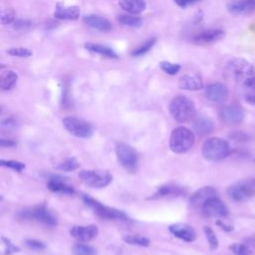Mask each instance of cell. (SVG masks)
I'll list each match as a JSON object with an SVG mask.
<instances>
[{
  "instance_id": "cell-1",
  "label": "cell",
  "mask_w": 255,
  "mask_h": 255,
  "mask_svg": "<svg viewBox=\"0 0 255 255\" xmlns=\"http://www.w3.org/2000/svg\"><path fill=\"white\" fill-rule=\"evenodd\" d=\"M226 68L227 73L239 85L240 89L255 81V67L245 59H232Z\"/></svg>"
},
{
  "instance_id": "cell-2",
  "label": "cell",
  "mask_w": 255,
  "mask_h": 255,
  "mask_svg": "<svg viewBox=\"0 0 255 255\" xmlns=\"http://www.w3.org/2000/svg\"><path fill=\"white\" fill-rule=\"evenodd\" d=\"M169 113L178 123H186L195 116V105L189 98L179 95L169 103Z\"/></svg>"
},
{
  "instance_id": "cell-3",
  "label": "cell",
  "mask_w": 255,
  "mask_h": 255,
  "mask_svg": "<svg viewBox=\"0 0 255 255\" xmlns=\"http://www.w3.org/2000/svg\"><path fill=\"white\" fill-rule=\"evenodd\" d=\"M194 144V133L185 127L175 128L169 137V148L175 153H184Z\"/></svg>"
},
{
  "instance_id": "cell-4",
  "label": "cell",
  "mask_w": 255,
  "mask_h": 255,
  "mask_svg": "<svg viewBox=\"0 0 255 255\" xmlns=\"http://www.w3.org/2000/svg\"><path fill=\"white\" fill-rule=\"evenodd\" d=\"M230 152L227 140L221 137H211L204 141L201 147L203 157L210 161H218L225 158Z\"/></svg>"
},
{
  "instance_id": "cell-5",
  "label": "cell",
  "mask_w": 255,
  "mask_h": 255,
  "mask_svg": "<svg viewBox=\"0 0 255 255\" xmlns=\"http://www.w3.org/2000/svg\"><path fill=\"white\" fill-rule=\"evenodd\" d=\"M17 216L20 219L37 220L50 226H55L58 223L56 216L48 209L45 204H39L23 208L17 213Z\"/></svg>"
},
{
  "instance_id": "cell-6",
  "label": "cell",
  "mask_w": 255,
  "mask_h": 255,
  "mask_svg": "<svg viewBox=\"0 0 255 255\" xmlns=\"http://www.w3.org/2000/svg\"><path fill=\"white\" fill-rule=\"evenodd\" d=\"M82 198L85 204L88 205L90 208H92L95 211V213L99 215L101 218H104L107 220H127L128 219L127 214L120 209L107 206L87 194H83Z\"/></svg>"
},
{
  "instance_id": "cell-7",
  "label": "cell",
  "mask_w": 255,
  "mask_h": 255,
  "mask_svg": "<svg viewBox=\"0 0 255 255\" xmlns=\"http://www.w3.org/2000/svg\"><path fill=\"white\" fill-rule=\"evenodd\" d=\"M79 176L86 185L93 188L105 187L113 180L110 171L104 169H84L80 171Z\"/></svg>"
},
{
  "instance_id": "cell-8",
  "label": "cell",
  "mask_w": 255,
  "mask_h": 255,
  "mask_svg": "<svg viewBox=\"0 0 255 255\" xmlns=\"http://www.w3.org/2000/svg\"><path fill=\"white\" fill-rule=\"evenodd\" d=\"M116 154L120 164L128 172H135L138 167L136 150L129 144L119 142L116 145Z\"/></svg>"
},
{
  "instance_id": "cell-9",
  "label": "cell",
  "mask_w": 255,
  "mask_h": 255,
  "mask_svg": "<svg viewBox=\"0 0 255 255\" xmlns=\"http://www.w3.org/2000/svg\"><path fill=\"white\" fill-rule=\"evenodd\" d=\"M227 192L234 201H246L255 195V179L239 180L230 185Z\"/></svg>"
},
{
  "instance_id": "cell-10",
  "label": "cell",
  "mask_w": 255,
  "mask_h": 255,
  "mask_svg": "<svg viewBox=\"0 0 255 255\" xmlns=\"http://www.w3.org/2000/svg\"><path fill=\"white\" fill-rule=\"evenodd\" d=\"M63 125L71 134L77 137L88 138L94 132L93 126L81 118L67 117L63 120Z\"/></svg>"
},
{
  "instance_id": "cell-11",
  "label": "cell",
  "mask_w": 255,
  "mask_h": 255,
  "mask_svg": "<svg viewBox=\"0 0 255 255\" xmlns=\"http://www.w3.org/2000/svg\"><path fill=\"white\" fill-rule=\"evenodd\" d=\"M201 211L208 217L222 218L228 215V208L225 203L217 196H213L207 199L201 206Z\"/></svg>"
},
{
  "instance_id": "cell-12",
  "label": "cell",
  "mask_w": 255,
  "mask_h": 255,
  "mask_svg": "<svg viewBox=\"0 0 255 255\" xmlns=\"http://www.w3.org/2000/svg\"><path fill=\"white\" fill-rule=\"evenodd\" d=\"M226 8L232 15L247 16L255 12V0H228Z\"/></svg>"
},
{
  "instance_id": "cell-13",
  "label": "cell",
  "mask_w": 255,
  "mask_h": 255,
  "mask_svg": "<svg viewBox=\"0 0 255 255\" xmlns=\"http://www.w3.org/2000/svg\"><path fill=\"white\" fill-rule=\"evenodd\" d=\"M220 117L224 123L235 125L239 124L243 120L244 113L243 110L237 105H227L221 109Z\"/></svg>"
},
{
  "instance_id": "cell-14",
  "label": "cell",
  "mask_w": 255,
  "mask_h": 255,
  "mask_svg": "<svg viewBox=\"0 0 255 255\" xmlns=\"http://www.w3.org/2000/svg\"><path fill=\"white\" fill-rule=\"evenodd\" d=\"M205 96L214 103H222L228 97V89L222 83H213L205 88Z\"/></svg>"
},
{
  "instance_id": "cell-15",
  "label": "cell",
  "mask_w": 255,
  "mask_h": 255,
  "mask_svg": "<svg viewBox=\"0 0 255 255\" xmlns=\"http://www.w3.org/2000/svg\"><path fill=\"white\" fill-rule=\"evenodd\" d=\"M168 230L176 238L181 239L185 242H192L196 238L195 231L193 228L185 223H174L168 226Z\"/></svg>"
},
{
  "instance_id": "cell-16",
  "label": "cell",
  "mask_w": 255,
  "mask_h": 255,
  "mask_svg": "<svg viewBox=\"0 0 255 255\" xmlns=\"http://www.w3.org/2000/svg\"><path fill=\"white\" fill-rule=\"evenodd\" d=\"M213 196H217L216 189L212 186H203L190 196L189 203L194 208H201L203 203Z\"/></svg>"
},
{
  "instance_id": "cell-17",
  "label": "cell",
  "mask_w": 255,
  "mask_h": 255,
  "mask_svg": "<svg viewBox=\"0 0 255 255\" xmlns=\"http://www.w3.org/2000/svg\"><path fill=\"white\" fill-rule=\"evenodd\" d=\"M98 226L95 224H90L87 226H74L70 231L71 235L74 238L82 242H88L93 240L98 235Z\"/></svg>"
},
{
  "instance_id": "cell-18",
  "label": "cell",
  "mask_w": 255,
  "mask_h": 255,
  "mask_svg": "<svg viewBox=\"0 0 255 255\" xmlns=\"http://www.w3.org/2000/svg\"><path fill=\"white\" fill-rule=\"evenodd\" d=\"M225 33L221 29H206L197 33L193 40L197 44H211L221 40Z\"/></svg>"
},
{
  "instance_id": "cell-19",
  "label": "cell",
  "mask_w": 255,
  "mask_h": 255,
  "mask_svg": "<svg viewBox=\"0 0 255 255\" xmlns=\"http://www.w3.org/2000/svg\"><path fill=\"white\" fill-rule=\"evenodd\" d=\"M184 188L175 184H163L159 186L156 191L148 197V199H160L165 197H175L184 194Z\"/></svg>"
},
{
  "instance_id": "cell-20",
  "label": "cell",
  "mask_w": 255,
  "mask_h": 255,
  "mask_svg": "<svg viewBox=\"0 0 255 255\" xmlns=\"http://www.w3.org/2000/svg\"><path fill=\"white\" fill-rule=\"evenodd\" d=\"M178 86L186 91H198L203 88L202 80L198 74H185L179 78Z\"/></svg>"
},
{
  "instance_id": "cell-21",
  "label": "cell",
  "mask_w": 255,
  "mask_h": 255,
  "mask_svg": "<svg viewBox=\"0 0 255 255\" xmlns=\"http://www.w3.org/2000/svg\"><path fill=\"white\" fill-rule=\"evenodd\" d=\"M48 189L53 191V192H62L66 194H74L75 189L73 186L69 185L66 183L65 178L62 177L61 175L54 174L49 178L48 181Z\"/></svg>"
},
{
  "instance_id": "cell-22",
  "label": "cell",
  "mask_w": 255,
  "mask_h": 255,
  "mask_svg": "<svg viewBox=\"0 0 255 255\" xmlns=\"http://www.w3.org/2000/svg\"><path fill=\"white\" fill-rule=\"evenodd\" d=\"M83 21L90 27L97 29L99 31L102 32H110L113 28L112 23L105 17L99 16V15H94V14H90V15H86L83 18Z\"/></svg>"
},
{
  "instance_id": "cell-23",
  "label": "cell",
  "mask_w": 255,
  "mask_h": 255,
  "mask_svg": "<svg viewBox=\"0 0 255 255\" xmlns=\"http://www.w3.org/2000/svg\"><path fill=\"white\" fill-rule=\"evenodd\" d=\"M81 14V9L78 6H62L57 5L54 16L61 20H77Z\"/></svg>"
},
{
  "instance_id": "cell-24",
  "label": "cell",
  "mask_w": 255,
  "mask_h": 255,
  "mask_svg": "<svg viewBox=\"0 0 255 255\" xmlns=\"http://www.w3.org/2000/svg\"><path fill=\"white\" fill-rule=\"evenodd\" d=\"M119 5L122 9L132 15L140 14L146 8L144 0H119Z\"/></svg>"
},
{
  "instance_id": "cell-25",
  "label": "cell",
  "mask_w": 255,
  "mask_h": 255,
  "mask_svg": "<svg viewBox=\"0 0 255 255\" xmlns=\"http://www.w3.org/2000/svg\"><path fill=\"white\" fill-rule=\"evenodd\" d=\"M85 48L93 53L99 54V55L109 58V59H118L119 58L118 54L112 48H110L106 45H103V44L88 42L85 44Z\"/></svg>"
},
{
  "instance_id": "cell-26",
  "label": "cell",
  "mask_w": 255,
  "mask_h": 255,
  "mask_svg": "<svg viewBox=\"0 0 255 255\" xmlns=\"http://www.w3.org/2000/svg\"><path fill=\"white\" fill-rule=\"evenodd\" d=\"M193 128L196 133H198L200 135H205V134L210 133L213 130L214 125L209 118L200 116L195 119V121L193 123Z\"/></svg>"
},
{
  "instance_id": "cell-27",
  "label": "cell",
  "mask_w": 255,
  "mask_h": 255,
  "mask_svg": "<svg viewBox=\"0 0 255 255\" xmlns=\"http://www.w3.org/2000/svg\"><path fill=\"white\" fill-rule=\"evenodd\" d=\"M18 75L14 71H7L0 74V91H9L17 83Z\"/></svg>"
},
{
  "instance_id": "cell-28",
  "label": "cell",
  "mask_w": 255,
  "mask_h": 255,
  "mask_svg": "<svg viewBox=\"0 0 255 255\" xmlns=\"http://www.w3.org/2000/svg\"><path fill=\"white\" fill-rule=\"evenodd\" d=\"M118 21L125 26L138 28L142 24V20L139 17L132 16V14H122L118 17Z\"/></svg>"
},
{
  "instance_id": "cell-29",
  "label": "cell",
  "mask_w": 255,
  "mask_h": 255,
  "mask_svg": "<svg viewBox=\"0 0 255 255\" xmlns=\"http://www.w3.org/2000/svg\"><path fill=\"white\" fill-rule=\"evenodd\" d=\"M55 167L62 171H74L80 167V163L76 157H68L58 162Z\"/></svg>"
},
{
  "instance_id": "cell-30",
  "label": "cell",
  "mask_w": 255,
  "mask_h": 255,
  "mask_svg": "<svg viewBox=\"0 0 255 255\" xmlns=\"http://www.w3.org/2000/svg\"><path fill=\"white\" fill-rule=\"evenodd\" d=\"M124 241H126L128 244L131 245H136V246H141V247H147L150 243L149 239L143 236L139 235H131V234H127L123 237Z\"/></svg>"
},
{
  "instance_id": "cell-31",
  "label": "cell",
  "mask_w": 255,
  "mask_h": 255,
  "mask_svg": "<svg viewBox=\"0 0 255 255\" xmlns=\"http://www.w3.org/2000/svg\"><path fill=\"white\" fill-rule=\"evenodd\" d=\"M155 41H156L155 38H150V39L146 40V41L143 42L140 46L136 47L130 54H131L132 56H134V57H138V56L144 55L145 53H147V52L153 47V45L155 44Z\"/></svg>"
},
{
  "instance_id": "cell-32",
  "label": "cell",
  "mask_w": 255,
  "mask_h": 255,
  "mask_svg": "<svg viewBox=\"0 0 255 255\" xmlns=\"http://www.w3.org/2000/svg\"><path fill=\"white\" fill-rule=\"evenodd\" d=\"M72 253L73 255H95L96 250L88 244L77 243L73 246Z\"/></svg>"
},
{
  "instance_id": "cell-33",
  "label": "cell",
  "mask_w": 255,
  "mask_h": 255,
  "mask_svg": "<svg viewBox=\"0 0 255 255\" xmlns=\"http://www.w3.org/2000/svg\"><path fill=\"white\" fill-rule=\"evenodd\" d=\"M241 91L244 100L250 105H255V81L248 86L242 88Z\"/></svg>"
},
{
  "instance_id": "cell-34",
  "label": "cell",
  "mask_w": 255,
  "mask_h": 255,
  "mask_svg": "<svg viewBox=\"0 0 255 255\" xmlns=\"http://www.w3.org/2000/svg\"><path fill=\"white\" fill-rule=\"evenodd\" d=\"M6 53L13 57H18V58H29L33 54L30 49L24 48V47H14L7 50Z\"/></svg>"
},
{
  "instance_id": "cell-35",
  "label": "cell",
  "mask_w": 255,
  "mask_h": 255,
  "mask_svg": "<svg viewBox=\"0 0 255 255\" xmlns=\"http://www.w3.org/2000/svg\"><path fill=\"white\" fill-rule=\"evenodd\" d=\"M159 67L167 75H175V74H177L179 72V70L181 68L179 64L170 63L168 61H161L159 63Z\"/></svg>"
},
{
  "instance_id": "cell-36",
  "label": "cell",
  "mask_w": 255,
  "mask_h": 255,
  "mask_svg": "<svg viewBox=\"0 0 255 255\" xmlns=\"http://www.w3.org/2000/svg\"><path fill=\"white\" fill-rule=\"evenodd\" d=\"M204 234L206 236L207 242L209 244V248L211 250H215L218 247V239L215 235V232L209 227V226H204Z\"/></svg>"
},
{
  "instance_id": "cell-37",
  "label": "cell",
  "mask_w": 255,
  "mask_h": 255,
  "mask_svg": "<svg viewBox=\"0 0 255 255\" xmlns=\"http://www.w3.org/2000/svg\"><path fill=\"white\" fill-rule=\"evenodd\" d=\"M15 16H16V13H15L14 9L6 8V9L0 11V23L3 25L10 24V23L14 22Z\"/></svg>"
},
{
  "instance_id": "cell-38",
  "label": "cell",
  "mask_w": 255,
  "mask_h": 255,
  "mask_svg": "<svg viewBox=\"0 0 255 255\" xmlns=\"http://www.w3.org/2000/svg\"><path fill=\"white\" fill-rule=\"evenodd\" d=\"M0 166H4V167H9L15 171L21 172L25 167V163L18 161V160H6V159H0Z\"/></svg>"
},
{
  "instance_id": "cell-39",
  "label": "cell",
  "mask_w": 255,
  "mask_h": 255,
  "mask_svg": "<svg viewBox=\"0 0 255 255\" xmlns=\"http://www.w3.org/2000/svg\"><path fill=\"white\" fill-rule=\"evenodd\" d=\"M229 249L235 254V255H251L250 250L248 247L244 244L240 243H233L229 246Z\"/></svg>"
},
{
  "instance_id": "cell-40",
  "label": "cell",
  "mask_w": 255,
  "mask_h": 255,
  "mask_svg": "<svg viewBox=\"0 0 255 255\" xmlns=\"http://www.w3.org/2000/svg\"><path fill=\"white\" fill-rule=\"evenodd\" d=\"M25 244L27 245L28 248L35 250V251H41L46 248L45 243H43L42 241L37 240V239H26Z\"/></svg>"
},
{
  "instance_id": "cell-41",
  "label": "cell",
  "mask_w": 255,
  "mask_h": 255,
  "mask_svg": "<svg viewBox=\"0 0 255 255\" xmlns=\"http://www.w3.org/2000/svg\"><path fill=\"white\" fill-rule=\"evenodd\" d=\"M1 240H2L3 244L5 245V254H6V255H9V254H12V253H14V252L20 251V248H19L18 246H16L15 244H13L10 239H8V238L2 236V237H1Z\"/></svg>"
},
{
  "instance_id": "cell-42",
  "label": "cell",
  "mask_w": 255,
  "mask_h": 255,
  "mask_svg": "<svg viewBox=\"0 0 255 255\" xmlns=\"http://www.w3.org/2000/svg\"><path fill=\"white\" fill-rule=\"evenodd\" d=\"M17 144V142L14 139L10 138H2L0 137V148H8V147H13Z\"/></svg>"
},
{
  "instance_id": "cell-43",
  "label": "cell",
  "mask_w": 255,
  "mask_h": 255,
  "mask_svg": "<svg viewBox=\"0 0 255 255\" xmlns=\"http://www.w3.org/2000/svg\"><path fill=\"white\" fill-rule=\"evenodd\" d=\"M31 26V22L27 20H17L15 21L14 28L17 30H25Z\"/></svg>"
},
{
  "instance_id": "cell-44",
  "label": "cell",
  "mask_w": 255,
  "mask_h": 255,
  "mask_svg": "<svg viewBox=\"0 0 255 255\" xmlns=\"http://www.w3.org/2000/svg\"><path fill=\"white\" fill-rule=\"evenodd\" d=\"M173 1L177 6H179L181 8H185V7H188V6H190L194 3L199 2L200 0H173Z\"/></svg>"
},
{
  "instance_id": "cell-45",
  "label": "cell",
  "mask_w": 255,
  "mask_h": 255,
  "mask_svg": "<svg viewBox=\"0 0 255 255\" xmlns=\"http://www.w3.org/2000/svg\"><path fill=\"white\" fill-rule=\"evenodd\" d=\"M0 125L5 128H15L17 123L14 119H6L3 122H1Z\"/></svg>"
},
{
  "instance_id": "cell-46",
  "label": "cell",
  "mask_w": 255,
  "mask_h": 255,
  "mask_svg": "<svg viewBox=\"0 0 255 255\" xmlns=\"http://www.w3.org/2000/svg\"><path fill=\"white\" fill-rule=\"evenodd\" d=\"M216 225L217 226H219V227H221L224 231H227V232H229V231H232L233 230V226H231V225H228V224H225L221 219H217L216 220Z\"/></svg>"
},
{
  "instance_id": "cell-47",
  "label": "cell",
  "mask_w": 255,
  "mask_h": 255,
  "mask_svg": "<svg viewBox=\"0 0 255 255\" xmlns=\"http://www.w3.org/2000/svg\"><path fill=\"white\" fill-rule=\"evenodd\" d=\"M5 68H6V65H5V64H3V63H0V70L5 69Z\"/></svg>"
},
{
  "instance_id": "cell-48",
  "label": "cell",
  "mask_w": 255,
  "mask_h": 255,
  "mask_svg": "<svg viewBox=\"0 0 255 255\" xmlns=\"http://www.w3.org/2000/svg\"><path fill=\"white\" fill-rule=\"evenodd\" d=\"M1 198H2V197H1V196H0V199H1Z\"/></svg>"
}]
</instances>
